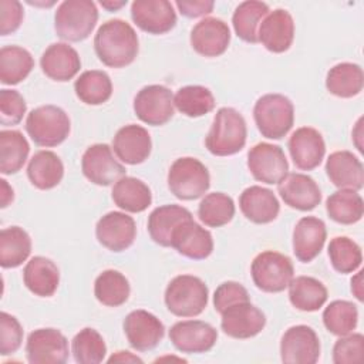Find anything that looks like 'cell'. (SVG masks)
<instances>
[{
    "mask_svg": "<svg viewBox=\"0 0 364 364\" xmlns=\"http://www.w3.org/2000/svg\"><path fill=\"white\" fill-rule=\"evenodd\" d=\"M24 17L23 6L17 0H0V34L14 33Z\"/></svg>",
    "mask_w": 364,
    "mask_h": 364,
    "instance_id": "cell-51",
    "label": "cell"
},
{
    "mask_svg": "<svg viewBox=\"0 0 364 364\" xmlns=\"http://www.w3.org/2000/svg\"><path fill=\"white\" fill-rule=\"evenodd\" d=\"M98 10L91 0H64L55 10L54 28L65 41H82L92 33Z\"/></svg>",
    "mask_w": 364,
    "mask_h": 364,
    "instance_id": "cell-4",
    "label": "cell"
},
{
    "mask_svg": "<svg viewBox=\"0 0 364 364\" xmlns=\"http://www.w3.org/2000/svg\"><path fill=\"white\" fill-rule=\"evenodd\" d=\"M131 17L149 34H165L176 24V13L168 0H135L131 4Z\"/></svg>",
    "mask_w": 364,
    "mask_h": 364,
    "instance_id": "cell-16",
    "label": "cell"
},
{
    "mask_svg": "<svg viewBox=\"0 0 364 364\" xmlns=\"http://www.w3.org/2000/svg\"><path fill=\"white\" fill-rule=\"evenodd\" d=\"M320 348L318 336L306 324L289 327L280 340V357L287 364H314Z\"/></svg>",
    "mask_w": 364,
    "mask_h": 364,
    "instance_id": "cell-12",
    "label": "cell"
},
{
    "mask_svg": "<svg viewBox=\"0 0 364 364\" xmlns=\"http://www.w3.org/2000/svg\"><path fill=\"white\" fill-rule=\"evenodd\" d=\"M164 299L172 314L195 317L208 306L209 290L202 279L192 274H179L168 283Z\"/></svg>",
    "mask_w": 364,
    "mask_h": 364,
    "instance_id": "cell-3",
    "label": "cell"
},
{
    "mask_svg": "<svg viewBox=\"0 0 364 364\" xmlns=\"http://www.w3.org/2000/svg\"><path fill=\"white\" fill-rule=\"evenodd\" d=\"M269 14V6L263 1H242L233 11L232 24L239 38L246 43H259L257 30L262 20Z\"/></svg>",
    "mask_w": 364,
    "mask_h": 364,
    "instance_id": "cell-37",
    "label": "cell"
},
{
    "mask_svg": "<svg viewBox=\"0 0 364 364\" xmlns=\"http://www.w3.org/2000/svg\"><path fill=\"white\" fill-rule=\"evenodd\" d=\"M27 176L37 189L48 191L61 182L64 165L55 152L38 151L31 156L27 165Z\"/></svg>",
    "mask_w": 364,
    "mask_h": 364,
    "instance_id": "cell-31",
    "label": "cell"
},
{
    "mask_svg": "<svg viewBox=\"0 0 364 364\" xmlns=\"http://www.w3.org/2000/svg\"><path fill=\"white\" fill-rule=\"evenodd\" d=\"M173 105L186 117L198 118L215 108L212 91L203 85H185L173 97Z\"/></svg>",
    "mask_w": 364,
    "mask_h": 364,
    "instance_id": "cell-42",
    "label": "cell"
},
{
    "mask_svg": "<svg viewBox=\"0 0 364 364\" xmlns=\"http://www.w3.org/2000/svg\"><path fill=\"white\" fill-rule=\"evenodd\" d=\"M326 286L314 277L297 276L289 284V300L293 307L301 311H317L327 301Z\"/></svg>",
    "mask_w": 364,
    "mask_h": 364,
    "instance_id": "cell-33",
    "label": "cell"
},
{
    "mask_svg": "<svg viewBox=\"0 0 364 364\" xmlns=\"http://www.w3.org/2000/svg\"><path fill=\"white\" fill-rule=\"evenodd\" d=\"M100 4H101L104 9L109 10V11H115V10L121 9L122 6H125V4H127V0H121V1H102V0H101Z\"/></svg>",
    "mask_w": 364,
    "mask_h": 364,
    "instance_id": "cell-56",
    "label": "cell"
},
{
    "mask_svg": "<svg viewBox=\"0 0 364 364\" xmlns=\"http://www.w3.org/2000/svg\"><path fill=\"white\" fill-rule=\"evenodd\" d=\"M294 38V21L284 9H276L262 20L257 30V40L272 53H284Z\"/></svg>",
    "mask_w": 364,
    "mask_h": 364,
    "instance_id": "cell-22",
    "label": "cell"
},
{
    "mask_svg": "<svg viewBox=\"0 0 364 364\" xmlns=\"http://www.w3.org/2000/svg\"><path fill=\"white\" fill-rule=\"evenodd\" d=\"M189 40L198 54L203 57H219L229 47L230 30L223 20L205 17L193 26Z\"/></svg>",
    "mask_w": 364,
    "mask_h": 364,
    "instance_id": "cell-19",
    "label": "cell"
},
{
    "mask_svg": "<svg viewBox=\"0 0 364 364\" xmlns=\"http://www.w3.org/2000/svg\"><path fill=\"white\" fill-rule=\"evenodd\" d=\"M326 210L330 219L341 225L357 223L364 213L361 195L353 189H340L326 200Z\"/></svg>",
    "mask_w": 364,
    "mask_h": 364,
    "instance_id": "cell-40",
    "label": "cell"
},
{
    "mask_svg": "<svg viewBox=\"0 0 364 364\" xmlns=\"http://www.w3.org/2000/svg\"><path fill=\"white\" fill-rule=\"evenodd\" d=\"M71 122L67 112L57 105H41L30 111L26 118V131L38 146H57L70 134Z\"/></svg>",
    "mask_w": 364,
    "mask_h": 364,
    "instance_id": "cell-6",
    "label": "cell"
},
{
    "mask_svg": "<svg viewBox=\"0 0 364 364\" xmlns=\"http://www.w3.org/2000/svg\"><path fill=\"white\" fill-rule=\"evenodd\" d=\"M171 247L185 257L202 260L213 252V239L209 230L198 225L193 219H189L173 230Z\"/></svg>",
    "mask_w": 364,
    "mask_h": 364,
    "instance_id": "cell-24",
    "label": "cell"
},
{
    "mask_svg": "<svg viewBox=\"0 0 364 364\" xmlns=\"http://www.w3.org/2000/svg\"><path fill=\"white\" fill-rule=\"evenodd\" d=\"M169 340L181 353L200 354L212 350L218 340V331L206 321L183 320L171 327Z\"/></svg>",
    "mask_w": 364,
    "mask_h": 364,
    "instance_id": "cell-14",
    "label": "cell"
},
{
    "mask_svg": "<svg viewBox=\"0 0 364 364\" xmlns=\"http://www.w3.org/2000/svg\"><path fill=\"white\" fill-rule=\"evenodd\" d=\"M323 323L334 336L350 334L358 323L357 306L348 300H334L324 309Z\"/></svg>",
    "mask_w": 364,
    "mask_h": 364,
    "instance_id": "cell-44",
    "label": "cell"
},
{
    "mask_svg": "<svg viewBox=\"0 0 364 364\" xmlns=\"http://www.w3.org/2000/svg\"><path fill=\"white\" fill-rule=\"evenodd\" d=\"M134 111L135 115L148 125H164L175 114L173 95L165 85H145L134 98Z\"/></svg>",
    "mask_w": 364,
    "mask_h": 364,
    "instance_id": "cell-9",
    "label": "cell"
},
{
    "mask_svg": "<svg viewBox=\"0 0 364 364\" xmlns=\"http://www.w3.org/2000/svg\"><path fill=\"white\" fill-rule=\"evenodd\" d=\"M239 208L246 219L257 225L273 222L280 212V205L273 191L259 185H252L240 193Z\"/></svg>",
    "mask_w": 364,
    "mask_h": 364,
    "instance_id": "cell-28",
    "label": "cell"
},
{
    "mask_svg": "<svg viewBox=\"0 0 364 364\" xmlns=\"http://www.w3.org/2000/svg\"><path fill=\"white\" fill-rule=\"evenodd\" d=\"M98 60L111 68L129 65L138 55L139 43L134 27L121 18L107 20L94 36Z\"/></svg>",
    "mask_w": 364,
    "mask_h": 364,
    "instance_id": "cell-1",
    "label": "cell"
},
{
    "mask_svg": "<svg viewBox=\"0 0 364 364\" xmlns=\"http://www.w3.org/2000/svg\"><path fill=\"white\" fill-rule=\"evenodd\" d=\"M246 136L247 128L243 115L232 107H222L215 114L205 145L216 156H229L243 149Z\"/></svg>",
    "mask_w": 364,
    "mask_h": 364,
    "instance_id": "cell-2",
    "label": "cell"
},
{
    "mask_svg": "<svg viewBox=\"0 0 364 364\" xmlns=\"http://www.w3.org/2000/svg\"><path fill=\"white\" fill-rule=\"evenodd\" d=\"M40 65L48 78L64 82L77 75L81 60L77 50L67 43H53L41 54Z\"/></svg>",
    "mask_w": 364,
    "mask_h": 364,
    "instance_id": "cell-26",
    "label": "cell"
},
{
    "mask_svg": "<svg viewBox=\"0 0 364 364\" xmlns=\"http://www.w3.org/2000/svg\"><path fill=\"white\" fill-rule=\"evenodd\" d=\"M31 253L30 235L20 226L4 228L0 232V264L4 269L18 267Z\"/></svg>",
    "mask_w": 364,
    "mask_h": 364,
    "instance_id": "cell-35",
    "label": "cell"
},
{
    "mask_svg": "<svg viewBox=\"0 0 364 364\" xmlns=\"http://www.w3.org/2000/svg\"><path fill=\"white\" fill-rule=\"evenodd\" d=\"M364 336L361 333H350L341 336L333 346L334 364H353L363 361Z\"/></svg>",
    "mask_w": 364,
    "mask_h": 364,
    "instance_id": "cell-47",
    "label": "cell"
},
{
    "mask_svg": "<svg viewBox=\"0 0 364 364\" xmlns=\"http://www.w3.org/2000/svg\"><path fill=\"white\" fill-rule=\"evenodd\" d=\"M0 185H1V195H0V206L6 208L10 202H13L14 198V192L13 188L7 183L6 179H0Z\"/></svg>",
    "mask_w": 364,
    "mask_h": 364,
    "instance_id": "cell-54",
    "label": "cell"
},
{
    "mask_svg": "<svg viewBox=\"0 0 364 364\" xmlns=\"http://www.w3.org/2000/svg\"><path fill=\"white\" fill-rule=\"evenodd\" d=\"M220 327L232 338H250L257 336L266 326L264 313L250 301L229 306L222 313Z\"/></svg>",
    "mask_w": 364,
    "mask_h": 364,
    "instance_id": "cell-15",
    "label": "cell"
},
{
    "mask_svg": "<svg viewBox=\"0 0 364 364\" xmlns=\"http://www.w3.org/2000/svg\"><path fill=\"white\" fill-rule=\"evenodd\" d=\"M255 286L266 293H280L289 287L294 276L291 259L274 250L259 253L250 266Z\"/></svg>",
    "mask_w": 364,
    "mask_h": 364,
    "instance_id": "cell-8",
    "label": "cell"
},
{
    "mask_svg": "<svg viewBox=\"0 0 364 364\" xmlns=\"http://www.w3.org/2000/svg\"><path fill=\"white\" fill-rule=\"evenodd\" d=\"M328 257L331 266L338 273H353L361 266V247L347 236H336L328 243Z\"/></svg>",
    "mask_w": 364,
    "mask_h": 364,
    "instance_id": "cell-46",
    "label": "cell"
},
{
    "mask_svg": "<svg viewBox=\"0 0 364 364\" xmlns=\"http://www.w3.org/2000/svg\"><path fill=\"white\" fill-rule=\"evenodd\" d=\"M98 242L111 252H122L128 249L136 236L135 220L124 212H108L95 226Z\"/></svg>",
    "mask_w": 364,
    "mask_h": 364,
    "instance_id": "cell-18",
    "label": "cell"
},
{
    "mask_svg": "<svg viewBox=\"0 0 364 364\" xmlns=\"http://www.w3.org/2000/svg\"><path fill=\"white\" fill-rule=\"evenodd\" d=\"M81 169L90 182L100 186H108L125 176L124 165L114 158L112 148L107 144L88 146L81 158Z\"/></svg>",
    "mask_w": 364,
    "mask_h": 364,
    "instance_id": "cell-13",
    "label": "cell"
},
{
    "mask_svg": "<svg viewBox=\"0 0 364 364\" xmlns=\"http://www.w3.org/2000/svg\"><path fill=\"white\" fill-rule=\"evenodd\" d=\"M71 353L80 364H98L105 358L107 346L102 336L91 327L80 330L71 341Z\"/></svg>",
    "mask_w": 364,
    "mask_h": 364,
    "instance_id": "cell-45",
    "label": "cell"
},
{
    "mask_svg": "<svg viewBox=\"0 0 364 364\" xmlns=\"http://www.w3.org/2000/svg\"><path fill=\"white\" fill-rule=\"evenodd\" d=\"M26 355L31 364H63L68 360V341L57 328H37L27 337Z\"/></svg>",
    "mask_w": 364,
    "mask_h": 364,
    "instance_id": "cell-11",
    "label": "cell"
},
{
    "mask_svg": "<svg viewBox=\"0 0 364 364\" xmlns=\"http://www.w3.org/2000/svg\"><path fill=\"white\" fill-rule=\"evenodd\" d=\"M193 219L192 213L181 205H162L148 216V232L151 239L164 247H171L173 230L185 220Z\"/></svg>",
    "mask_w": 364,
    "mask_h": 364,
    "instance_id": "cell-29",
    "label": "cell"
},
{
    "mask_svg": "<svg viewBox=\"0 0 364 364\" xmlns=\"http://www.w3.org/2000/svg\"><path fill=\"white\" fill-rule=\"evenodd\" d=\"M247 168L259 182L279 183L289 173V162L279 145L259 142L247 152Z\"/></svg>",
    "mask_w": 364,
    "mask_h": 364,
    "instance_id": "cell-10",
    "label": "cell"
},
{
    "mask_svg": "<svg viewBox=\"0 0 364 364\" xmlns=\"http://www.w3.org/2000/svg\"><path fill=\"white\" fill-rule=\"evenodd\" d=\"M277 192L287 206L303 212L313 210L321 202L318 185L306 173H287L277 183Z\"/></svg>",
    "mask_w": 364,
    "mask_h": 364,
    "instance_id": "cell-20",
    "label": "cell"
},
{
    "mask_svg": "<svg viewBox=\"0 0 364 364\" xmlns=\"http://www.w3.org/2000/svg\"><path fill=\"white\" fill-rule=\"evenodd\" d=\"M112 149L124 164L139 165L145 162L151 154V135L144 127L128 124L117 131L112 139Z\"/></svg>",
    "mask_w": 364,
    "mask_h": 364,
    "instance_id": "cell-23",
    "label": "cell"
},
{
    "mask_svg": "<svg viewBox=\"0 0 364 364\" xmlns=\"http://www.w3.org/2000/svg\"><path fill=\"white\" fill-rule=\"evenodd\" d=\"M108 363H142V360L129 351H117L108 358Z\"/></svg>",
    "mask_w": 364,
    "mask_h": 364,
    "instance_id": "cell-53",
    "label": "cell"
},
{
    "mask_svg": "<svg viewBox=\"0 0 364 364\" xmlns=\"http://www.w3.org/2000/svg\"><path fill=\"white\" fill-rule=\"evenodd\" d=\"M124 333L132 348L149 351L155 348L165 334L162 321L146 310H134L124 318Z\"/></svg>",
    "mask_w": 364,
    "mask_h": 364,
    "instance_id": "cell-17",
    "label": "cell"
},
{
    "mask_svg": "<svg viewBox=\"0 0 364 364\" xmlns=\"http://www.w3.org/2000/svg\"><path fill=\"white\" fill-rule=\"evenodd\" d=\"M27 105L23 95L16 90L0 91V122L1 125H17L26 114Z\"/></svg>",
    "mask_w": 364,
    "mask_h": 364,
    "instance_id": "cell-48",
    "label": "cell"
},
{
    "mask_svg": "<svg viewBox=\"0 0 364 364\" xmlns=\"http://www.w3.org/2000/svg\"><path fill=\"white\" fill-rule=\"evenodd\" d=\"M131 293L128 279L118 270L108 269L100 273L94 282L95 299L107 307L122 306Z\"/></svg>",
    "mask_w": 364,
    "mask_h": 364,
    "instance_id": "cell-41",
    "label": "cell"
},
{
    "mask_svg": "<svg viewBox=\"0 0 364 364\" xmlns=\"http://www.w3.org/2000/svg\"><path fill=\"white\" fill-rule=\"evenodd\" d=\"M364 85L363 68L354 63H338L333 65L326 77V88L340 98H351L361 92Z\"/></svg>",
    "mask_w": 364,
    "mask_h": 364,
    "instance_id": "cell-34",
    "label": "cell"
},
{
    "mask_svg": "<svg viewBox=\"0 0 364 364\" xmlns=\"http://www.w3.org/2000/svg\"><path fill=\"white\" fill-rule=\"evenodd\" d=\"M198 216L205 226L220 228L233 219L235 202L223 192L208 193L198 206Z\"/></svg>",
    "mask_w": 364,
    "mask_h": 364,
    "instance_id": "cell-43",
    "label": "cell"
},
{
    "mask_svg": "<svg viewBox=\"0 0 364 364\" xmlns=\"http://www.w3.org/2000/svg\"><path fill=\"white\" fill-rule=\"evenodd\" d=\"M330 182L340 189L360 191L364 186V166L350 151H336L326 161Z\"/></svg>",
    "mask_w": 364,
    "mask_h": 364,
    "instance_id": "cell-27",
    "label": "cell"
},
{
    "mask_svg": "<svg viewBox=\"0 0 364 364\" xmlns=\"http://www.w3.org/2000/svg\"><path fill=\"white\" fill-rule=\"evenodd\" d=\"M114 203L131 213L144 212L152 203V193L149 186L138 178L122 176L112 186Z\"/></svg>",
    "mask_w": 364,
    "mask_h": 364,
    "instance_id": "cell-32",
    "label": "cell"
},
{
    "mask_svg": "<svg viewBox=\"0 0 364 364\" xmlns=\"http://www.w3.org/2000/svg\"><path fill=\"white\" fill-rule=\"evenodd\" d=\"M74 91L81 102L87 105H101L111 98L112 82L105 71L88 70L75 80Z\"/></svg>",
    "mask_w": 364,
    "mask_h": 364,
    "instance_id": "cell-39",
    "label": "cell"
},
{
    "mask_svg": "<svg viewBox=\"0 0 364 364\" xmlns=\"http://www.w3.org/2000/svg\"><path fill=\"white\" fill-rule=\"evenodd\" d=\"M327 230L321 219L316 216H304L299 219L293 229V252L296 257L309 263L316 259L326 242Z\"/></svg>",
    "mask_w": 364,
    "mask_h": 364,
    "instance_id": "cell-25",
    "label": "cell"
},
{
    "mask_svg": "<svg viewBox=\"0 0 364 364\" xmlns=\"http://www.w3.org/2000/svg\"><path fill=\"white\" fill-rule=\"evenodd\" d=\"M23 282L33 294L40 297H51L58 287L60 272L51 259L34 256L24 266Z\"/></svg>",
    "mask_w": 364,
    "mask_h": 364,
    "instance_id": "cell-30",
    "label": "cell"
},
{
    "mask_svg": "<svg viewBox=\"0 0 364 364\" xmlns=\"http://www.w3.org/2000/svg\"><path fill=\"white\" fill-rule=\"evenodd\" d=\"M361 277H363V272L360 270L351 279V291L357 297V300H360V301H363V282H361Z\"/></svg>",
    "mask_w": 364,
    "mask_h": 364,
    "instance_id": "cell-55",
    "label": "cell"
},
{
    "mask_svg": "<svg viewBox=\"0 0 364 364\" xmlns=\"http://www.w3.org/2000/svg\"><path fill=\"white\" fill-rule=\"evenodd\" d=\"M182 16L196 18L212 13L215 3L210 0H178L175 3Z\"/></svg>",
    "mask_w": 364,
    "mask_h": 364,
    "instance_id": "cell-52",
    "label": "cell"
},
{
    "mask_svg": "<svg viewBox=\"0 0 364 364\" xmlns=\"http://www.w3.org/2000/svg\"><path fill=\"white\" fill-rule=\"evenodd\" d=\"M253 118L264 138L280 139L293 127L294 107L283 94H264L255 102Z\"/></svg>",
    "mask_w": 364,
    "mask_h": 364,
    "instance_id": "cell-5",
    "label": "cell"
},
{
    "mask_svg": "<svg viewBox=\"0 0 364 364\" xmlns=\"http://www.w3.org/2000/svg\"><path fill=\"white\" fill-rule=\"evenodd\" d=\"M289 152L296 168L311 171L317 168L326 154L323 135L311 127L297 128L289 138Z\"/></svg>",
    "mask_w": 364,
    "mask_h": 364,
    "instance_id": "cell-21",
    "label": "cell"
},
{
    "mask_svg": "<svg viewBox=\"0 0 364 364\" xmlns=\"http://www.w3.org/2000/svg\"><path fill=\"white\" fill-rule=\"evenodd\" d=\"M30 145L17 129L0 131V172L3 175L17 173L27 161Z\"/></svg>",
    "mask_w": 364,
    "mask_h": 364,
    "instance_id": "cell-38",
    "label": "cell"
},
{
    "mask_svg": "<svg viewBox=\"0 0 364 364\" xmlns=\"http://www.w3.org/2000/svg\"><path fill=\"white\" fill-rule=\"evenodd\" d=\"M34 68V60L28 50L20 46H4L0 50V81L4 85H16L26 80Z\"/></svg>",
    "mask_w": 364,
    "mask_h": 364,
    "instance_id": "cell-36",
    "label": "cell"
},
{
    "mask_svg": "<svg viewBox=\"0 0 364 364\" xmlns=\"http://www.w3.org/2000/svg\"><path fill=\"white\" fill-rule=\"evenodd\" d=\"M210 186L208 168L196 158L183 156L173 161L168 171V188L182 200H193L206 193Z\"/></svg>",
    "mask_w": 364,
    "mask_h": 364,
    "instance_id": "cell-7",
    "label": "cell"
},
{
    "mask_svg": "<svg viewBox=\"0 0 364 364\" xmlns=\"http://www.w3.org/2000/svg\"><path fill=\"white\" fill-rule=\"evenodd\" d=\"M242 301H250V296L237 282H225L219 284L213 293V306L218 313H222L229 306Z\"/></svg>",
    "mask_w": 364,
    "mask_h": 364,
    "instance_id": "cell-50",
    "label": "cell"
},
{
    "mask_svg": "<svg viewBox=\"0 0 364 364\" xmlns=\"http://www.w3.org/2000/svg\"><path fill=\"white\" fill-rule=\"evenodd\" d=\"M23 341V327L20 321L6 313H0V354L9 355L16 353Z\"/></svg>",
    "mask_w": 364,
    "mask_h": 364,
    "instance_id": "cell-49",
    "label": "cell"
}]
</instances>
